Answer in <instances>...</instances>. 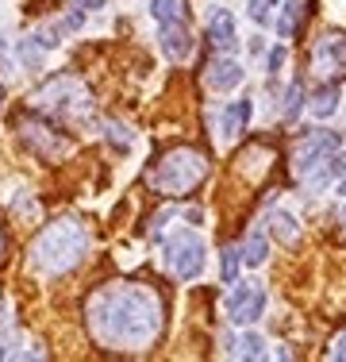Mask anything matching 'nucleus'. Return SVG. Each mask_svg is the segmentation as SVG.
<instances>
[{"label": "nucleus", "mask_w": 346, "mask_h": 362, "mask_svg": "<svg viewBox=\"0 0 346 362\" xmlns=\"http://www.w3.org/2000/svg\"><path fill=\"white\" fill-rule=\"evenodd\" d=\"M335 108H339V89H335V85H327V89H319L316 97H311V116L316 119L335 116Z\"/></svg>", "instance_id": "2eb2a0df"}, {"label": "nucleus", "mask_w": 346, "mask_h": 362, "mask_svg": "<svg viewBox=\"0 0 346 362\" xmlns=\"http://www.w3.org/2000/svg\"><path fill=\"white\" fill-rule=\"evenodd\" d=\"M166 266L173 270V278L193 281L204 274V239L196 231H173L166 239Z\"/></svg>", "instance_id": "423d86ee"}, {"label": "nucleus", "mask_w": 346, "mask_h": 362, "mask_svg": "<svg viewBox=\"0 0 346 362\" xmlns=\"http://www.w3.org/2000/svg\"><path fill=\"white\" fill-rule=\"evenodd\" d=\"M35 42H39L42 50H54L62 39H58V28H39V31H35Z\"/></svg>", "instance_id": "393cba45"}, {"label": "nucleus", "mask_w": 346, "mask_h": 362, "mask_svg": "<svg viewBox=\"0 0 346 362\" xmlns=\"http://www.w3.org/2000/svg\"><path fill=\"white\" fill-rule=\"evenodd\" d=\"M104 132H108V143H116L119 151H127V146H131V135H127V127H124V124H108Z\"/></svg>", "instance_id": "b1692460"}, {"label": "nucleus", "mask_w": 346, "mask_h": 362, "mask_svg": "<svg viewBox=\"0 0 346 362\" xmlns=\"http://www.w3.org/2000/svg\"><path fill=\"white\" fill-rule=\"evenodd\" d=\"M208 177V154L196 146H173L150 170H146V189L158 197H189Z\"/></svg>", "instance_id": "20e7f679"}, {"label": "nucleus", "mask_w": 346, "mask_h": 362, "mask_svg": "<svg viewBox=\"0 0 346 362\" xmlns=\"http://www.w3.org/2000/svg\"><path fill=\"white\" fill-rule=\"evenodd\" d=\"M311 70L323 81H339L346 77V31H327L311 50Z\"/></svg>", "instance_id": "0eeeda50"}, {"label": "nucleus", "mask_w": 346, "mask_h": 362, "mask_svg": "<svg viewBox=\"0 0 346 362\" xmlns=\"http://www.w3.org/2000/svg\"><path fill=\"white\" fill-rule=\"evenodd\" d=\"M235 355H239V358H266V339H262V335H254V332L242 335Z\"/></svg>", "instance_id": "aec40b11"}, {"label": "nucleus", "mask_w": 346, "mask_h": 362, "mask_svg": "<svg viewBox=\"0 0 346 362\" xmlns=\"http://www.w3.org/2000/svg\"><path fill=\"white\" fill-rule=\"evenodd\" d=\"M300 108H304V89H300V81H292L285 89V119H297Z\"/></svg>", "instance_id": "412c9836"}, {"label": "nucleus", "mask_w": 346, "mask_h": 362, "mask_svg": "<svg viewBox=\"0 0 346 362\" xmlns=\"http://www.w3.org/2000/svg\"><path fill=\"white\" fill-rule=\"evenodd\" d=\"M331 358H339V362H346V332L335 339V347H331Z\"/></svg>", "instance_id": "bb28decb"}, {"label": "nucleus", "mask_w": 346, "mask_h": 362, "mask_svg": "<svg viewBox=\"0 0 346 362\" xmlns=\"http://www.w3.org/2000/svg\"><path fill=\"white\" fill-rule=\"evenodd\" d=\"M31 108L47 119H62L69 127H89L93 116H97V105H93L89 89L73 74H58L47 85H39L31 93Z\"/></svg>", "instance_id": "7ed1b4c3"}, {"label": "nucleus", "mask_w": 346, "mask_h": 362, "mask_svg": "<svg viewBox=\"0 0 346 362\" xmlns=\"http://www.w3.org/2000/svg\"><path fill=\"white\" fill-rule=\"evenodd\" d=\"M0 100H4V89H0Z\"/></svg>", "instance_id": "7c9ffc66"}, {"label": "nucleus", "mask_w": 346, "mask_h": 362, "mask_svg": "<svg viewBox=\"0 0 346 362\" xmlns=\"http://www.w3.org/2000/svg\"><path fill=\"white\" fill-rule=\"evenodd\" d=\"M242 262H246V266H262V262H266V231H262V228H254V231L246 235Z\"/></svg>", "instance_id": "f3484780"}, {"label": "nucleus", "mask_w": 346, "mask_h": 362, "mask_svg": "<svg viewBox=\"0 0 346 362\" xmlns=\"http://www.w3.org/2000/svg\"><path fill=\"white\" fill-rule=\"evenodd\" d=\"M162 50L181 62V58L193 50V35H189V23H162Z\"/></svg>", "instance_id": "f8f14e48"}, {"label": "nucleus", "mask_w": 346, "mask_h": 362, "mask_svg": "<svg viewBox=\"0 0 346 362\" xmlns=\"http://www.w3.org/2000/svg\"><path fill=\"white\" fill-rule=\"evenodd\" d=\"M208 39H212V47L215 50H235V42H239V35H235V16L227 12V8H215L212 16H208Z\"/></svg>", "instance_id": "9d476101"}, {"label": "nucleus", "mask_w": 346, "mask_h": 362, "mask_svg": "<svg viewBox=\"0 0 346 362\" xmlns=\"http://www.w3.org/2000/svg\"><path fill=\"white\" fill-rule=\"evenodd\" d=\"M85 324L108 351H150L166 332V300L146 281H108L89 297Z\"/></svg>", "instance_id": "f257e3e1"}, {"label": "nucleus", "mask_w": 346, "mask_h": 362, "mask_svg": "<svg viewBox=\"0 0 346 362\" xmlns=\"http://www.w3.org/2000/svg\"><path fill=\"white\" fill-rule=\"evenodd\" d=\"M150 16H154L158 23H189L185 0H154V4H150Z\"/></svg>", "instance_id": "4468645a"}, {"label": "nucleus", "mask_w": 346, "mask_h": 362, "mask_svg": "<svg viewBox=\"0 0 346 362\" xmlns=\"http://www.w3.org/2000/svg\"><path fill=\"white\" fill-rule=\"evenodd\" d=\"M20 58L28 70H42V47L35 39H20Z\"/></svg>", "instance_id": "4be33fe9"}, {"label": "nucleus", "mask_w": 346, "mask_h": 362, "mask_svg": "<svg viewBox=\"0 0 346 362\" xmlns=\"http://www.w3.org/2000/svg\"><path fill=\"white\" fill-rule=\"evenodd\" d=\"M285 66V47H273L270 50V74H277Z\"/></svg>", "instance_id": "a878e982"}, {"label": "nucleus", "mask_w": 346, "mask_h": 362, "mask_svg": "<svg viewBox=\"0 0 346 362\" xmlns=\"http://www.w3.org/2000/svg\"><path fill=\"white\" fill-rule=\"evenodd\" d=\"M16 132H20V139L28 143L42 162H58V158H66V154L73 151V143H69L47 116H42V119H35V116H16Z\"/></svg>", "instance_id": "39448f33"}, {"label": "nucleus", "mask_w": 346, "mask_h": 362, "mask_svg": "<svg viewBox=\"0 0 346 362\" xmlns=\"http://www.w3.org/2000/svg\"><path fill=\"white\" fill-rule=\"evenodd\" d=\"M227 313L235 324H254L266 313V289L262 286H235L227 297Z\"/></svg>", "instance_id": "1a4fd4ad"}, {"label": "nucleus", "mask_w": 346, "mask_h": 362, "mask_svg": "<svg viewBox=\"0 0 346 362\" xmlns=\"http://www.w3.org/2000/svg\"><path fill=\"white\" fill-rule=\"evenodd\" d=\"M342 220H346V209H342Z\"/></svg>", "instance_id": "2f4dec72"}, {"label": "nucleus", "mask_w": 346, "mask_h": 362, "mask_svg": "<svg viewBox=\"0 0 346 362\" xmlns=\"http://www.w3.org/2000/svg\"><path fill=\"white\" fill-rule=\"evenodd\" d=\"M273 8H277V0H246V12L254 23H270Z\"/></svg>", "instance_id": "5701e85b"}, {"label": "nucleus", "mask_w": 346, "mask_h": 362, "mask_svg": "<svg viewBox=\"0 0 346 362\" xmlns=\"http://www.w3.org/2000/svg\"><path fill=\"white\" fill-rule=\"evenodd\" d=\"M270 228H273V235L281 239V243H297V239H300L297 216H289V212H273V216H270Z\"/></svg>", "instance_id": "dca6fc26"}, {"label": "nucleus", "mask_w": 346, "mask_h": 362, "mask_svg": "<svg viewBox=\"0 0 346 362\" xmlns=\"http://www.w3.org/2000/svg\"><path fill=\"white\" fill-rule=\"evenodd\" d=\"M277 31H281V39H292L300 31V0H289L281 12V20H277Z\"/></svg>", "instance_id": "a211bd4d"}, {"label": "nucleus", "mask_w": 346, "mask_h": 362, "mask_svg": "<svg viewBox=\"0 0 346 362\" xmlns=\"http://www.w3.org/2000/svg\"><path fill=\"white\" fill-rule=\"evenodd\" d=\"M239 81H242V66L235 62V58L220 54V58H212V62H208V85H212V89L231 93Z\"/></svg>", "instance_id": "9b49d317"}, {"label": "nucleus", "mask_w": 346, "mask_h": 362, "mask_svg": "<svg viewBox=\"0 0 346 362\" xmlns=\"http://www.w3.org/2000/svg\"><path fill=\"white\" fill-rule=\"evenodd\" d=\"M77 8H104V0H73Z\"/></svg>", "instance_id": "c85d7f7f"}, {"label": "nucleus", "mask_w": 346, "mask_h": 362, "mask_svg": "<svg viewBox=\"0 0 346 362\" xmlns=\"http://www.w3.org/2000/svg\"><path fill=\"white\" fill-rule=\"evenodd\" d=\"M4 251H8V239H4V228H0V262H4Z\"/></svg>", "instance_id": "c756f323"}, {"label": "nucleus", "mask_w": 346, "mask_h": 362, "mask_svg": "<svg viewBox=\"0 0 346 362\" xmlns=\"http://www.w3.org/2000/svg\"><path fill=\"white\" fill-rule=\"evenodd\" d=\"M246 119H250V100H231V105L223 108V119H220L223 139H235V135L246 132Z\"/></svg>", "instance_id": "ddd939ff"}, {"label": "nucleus", "mask_w": 346, "mask_h": 362, "mask_svg": "<svg viewBox=\"0 0 346 362\" xmlns=\"http://www.w3.org/2000/svg\"><path fill=\"white\" fill-rule=\"evenodd\" d=\"M335 151H339V135H335V132H311V135L300 139L297 154H292V166H297V174H308L311 166L327 162Z\"/></svg>", "instance_id": "6e6552de"}, {"label": "nucleus", "mask_w": 346, "mask_h": 362, "mask_svg": "<svg viewBox=\"0 0 346 362\" xmlns=\"http://www.w3.org/2000/svg\"><path fill=\"white\" fill-rule=\"evenodd\" d=\"M66 28H69V31H81V28H85V16H81V12H69V16H66Z\"/></svg>", "instance_id": "cd10ccee"}, {"label": "nucleus", "mask_w": 346, "mask_h": 362, "mask_svg": "<svg viewBox=\"0 0 346 362\" xmlns=\"http://www.w3.org/2000/svg\"><path fill=\"white\" fill-rule=\"evenodd\" d=\"M239 266H242V251H239V247H223V255H220V274H223V281H227V286H235Z\"/></svg>", "instance_id": "6ab92c4d"}, {"label": "nucleus", "mask_w": 346, "mask_h": 362, "mask_svg": "<svg viewBox=\"0 0 346 362\" xmlns=\"http://www.w3.org/2000/svg\"><path fill=\"white\" fill-rule=\"evenodd\" d=\"M85 251H89V231H85V223L54 220V223H47V228L35 235L31 266L42 270V274H50V278H58V274L73 270V266L85 258Z\"/></svg>", "instance_id": "f03ea898"}]
</instances>
